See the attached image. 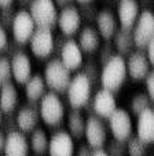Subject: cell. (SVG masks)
Listing matches in <instances>:
<instances>
[{
    "mask_svg": "<svg viewBox=\"0 0 154 156\" xmlns=\"http://www.w3.org/2000/svg\"><path fill=\"white\" fill-rule=\"evenodd\" d=\"M143 80H145V86H146V93H147V95L153 100V97H154V72L150 71L145 76Z\"/></svg>",
    "mask_w": 154,
    "mask_h": 156,
    "instance_id": "e575fe53",
    "label": "cell"
},
{
    "mask_svg": "<svg viewBox=\"0 0 154 156\" xmlns=\"http://www.w3.org/2000/svg\"><path fill=\"white\" fill-rule=\"evenodd\" d=\"M127 65L125 58L118 54L110 58L105 65H102V71L99 73V83L102 88H106L111 93L118 91L127 80Z\"/></svg>",
    "mask_w": 154,
    "mask_h": 156,
    "instance_id": "6da1fadb",
    "label": "cell"
},
{
    "mask_svg": "<svg viewBox=\"0 0 154 156\" xmlns=\"http://www.w3.org/2000/svg\"><path fill=\"white\" fill-rule=\"evenodd\" d=\"M18 3H19L21 6H29V4L32 3V0H18Z\"/></svg>",
    "mask_w": 154,
    "mask_h": 156,
    "instance_id": "7bdbcfd3",
    "label": "cell"
},
{
    "mask_svg": "<svg viewBox=\"0 0 154 156\" xmlns=\"http://www.w3.org/2000/svg\"><path fill=\"white\" fill-rule=\"evenodd\" d=\"M127 65V73L134 80H143L145 76L150 72V61L146 57L145 50H132L128 54V58L125 59Z\"/></svg>",
    "mask_w": 154,
    "mask_h": 156,
    "instance_id": "7c38bea8",
    "label": "cell"
},
{
    "mask_svg": "<svg viewBox=\"0 0 154 156\" xmlns=\"http://www.w3.org/2000/svg\"><path fill=\"white\" fill-rule=\"evenodd\" d=\"M106 152L109 156H127V141L113 138L111 141H109Z\"/></svg>",
    "mask_w": 154,
    "mask_h": 156,
    "instance_id": "4dcf8cb0",
    "label": "cell"
},
{
    "mask_svg": "<svg viewBox=\"0 0 154 156\" xmlns=\"http://www.w3.org/2000/svg\"><path fill=\"white\" fill-rule=\"evenodd\" d=\"M113 46L116 48V53L118 55L124 57L128 55L135 48L134 43V35H132V28H124L120 27L116 30L113 37Z\"/></svg>",
    "mask_w": 154,
    "mask_h": 156,
    "instance_id": "7402d4cb",
    "label": "cell"
},
{
    "mask_svg": "<svg viewBox=\"0 0 154 156\" xmlns=\"http://www.w3.org/2000/svg\"><path fill=\"white\" fill-rule=\"evenodd\" d=\"M14 15H15V10L12 9V6L2 7V10H0V27H3L4 29L11 28Z\"/></svg>",
    "mask_w": 154,
    "mask_h": 156,
    "instance_id": "836d02e7",
    "label": "cell"
},
{
    "mask_svg": "<svg viewBox=\"0 0 154 156\" xmlns=\"http://www.w3.org/2000/svg\"><path fill=\"white\" fill-rule=\"evenodd\" d=\"M35 29H36V24L33 18L30 17L29 11L19 10V11L15 12L11 24V32H12V37H14V40L17 43H19L21 46L28 43L30 36L35 32Z\"/></svg>",
    "mask_w": 154,
    "mask_h": 156,
    "instance_id": "30bf717a",
    "label": "cell"
},
{
    "mask_svg": "<svg viewBox=\"0 0 154 156\" xmlns=\"http://www.w3.org/2000/svg\"><path fill=\"white\" fill-rule=\"evenodd\" d=\"M83 54L84 53L81 51L79 43L74 39H67L65 40L63 46L59 51V59L70 72L77 71L79 68H81L83 62H84Z\"/></svg>",
    "mask_w": 154,
    "mask_h": 156,
    "instance_id": "5bb4252c",
    "label": "cell"
},
{
    "mask_svg": "<svg viewBox=\"0 0 154 156\" xmlns=\"http://www.w3.org/2000/svg\"><path fill=\"white\" fill-rule=\"evenodd\" d=\"M84 137L87 138V144L92 149L103 148L108 142V129L102 118L96 115H90L85 119V129Z\"/></svg>",
    "mask_w": 154,
    "mask_h": 156,
    "instance_id": "ba28073f",
    "label": "cell"
},
{
    "mask_svg": "<svg viewBox=\"0 0 154 156\" xmlns=\"http://www.w3.org/2000/svg\"><path fill=\"white\" fill-rule=\"evenodd\" d=\"M127 153L128 156H146L147 145L136 136H131L127 140Z\"/></svg>",
    "mask_w": 154,
    "mask_h": 156,
    "instance_id": "f1b7e54d",
    "label": "cell"
},
{
    "mask_svg": "<svg viewBox=\"0 0 154 156\" xmlns=\"http://www.w3.org/2000/svg\"><path fill=\"white\" fill-rule=\"evenodd\" d=\"M39 113L46 124L51 127H58L62 124L65 118V105L59 98L58 93L47 91L39 101Z\"/></svg>",
    "mask_w": 154,
    "mask_h": 156,
    "instance_id": "7a4b0ae2",
    "label": "cell"
},
{
    "mask_svg": "<svg viewBox=\"0 0 154 156\" xmlns=\"http://www.w3.org/2000/svg\"><path fill=\"white\" fill-rule=\"evenodd\" d=\"M140 14L138 0H120L117 4V20L124 28H132Z\"/></svg>",
    "mask_w": 154,
    "mask_h": 156,
    "instance_id": "ffe728a7",
    "label": "cell"
},
{
    "mask_svg": "<svg viewBox=\"0 0 154 156\" xmlns=\"http://www.w3.org/2000/svg\"><path fill=\"white\" fill-rule=\"evenodd\" d=\"M145 53H146L147 59L150 61V64L153 65V62H154V39L147 43V46H146V48H145Z\"/></svg>",
    "mask_w": 154,
    "mask_h": 156,
    "instance_id": "8d00e7d4",
    "label": "cell"
},
{
    "mask_svg": "<svg viewBox=\"0 0 154 156\" xmlns=\"http://www.w3.org/2000/svg\"><path fill=\"white\" fill-rule=\"evenodd\" d=\"M18 90L12 83L0 87V109L4 115H11L18 106Z\"/></svg>",
    "mask_w": 154,
    "mask_h": 156,
    "instance_id": "cb8c5ba5",
    "label": "cell"
},
{
    "mask_svg": "<svg viewBox=\"0 0 154 156\" xmlns=\"http://www.w3.org/2000/svg\"><path fill=\"white\" fill-rule=\"evenodd\" d=\"M11 64L12 79L19 84H25L26 80L32 76V61L25 51H15L10 59Z\"/></svg>",
    "mask_w": 154,
    "mask_h": 156,
    "instance_id": "ac0fdd59",
    "label": "cell"
},
{
    "mask_svg": "<svg viewBox=\"0 0 154 156\" xmlns=\"http://www.w3.org/2000/svg\"><path fill=\"white\" fill-rule=\"evenodd\" d=\"M54 2H55L56 6H59V7H65V6H69V4H72L73 0H54Z\"/></svg>",
    "mask_w": 154,
    "mask_h": 156,
    "instance_id": "60d3db41",
    "label": "cell"
},
{
    "mask_svg": "<svg viewBox=\"0 0 154 156\" xmlns=\"http://www.w3.org/2000/svg\"><path fill=\"white\" fill-rule=\"evenodd\" d=\"M91 156H109V155H108V152H106V149H103V148H96V149H92Z\"/></svg>",
    "mask_w": 154,
    "mask_h": 156,
    "instance_id": "f35d334b",
    "label": "cell"
},
{
    "mask_svg": "<svg viewBox=\"0 0 154 156\" xmlns=\"http://www.w3.org/2000/svg\"><path fill=\"white\" fill-rule=\"evenodd\" d=\"M151 98L147 95V93H136L129 101V109L132 115H139L145 109L151 108Z\"/></svg>",
    "mask_w": 154,
    "mask_h": 156,
    "instance_id": "83f0119b",
    "label": "cell"
},
{
    "mask_svg": "<svg viewBox=\"0 0 154 156\" xmlns=\"http://www.w3.org/2000/svg\"><path fill=\"white\" fill-rule=\"evenodd\" d=\"M50 156H74V138L67 131H58L48 140Z\"/></svg>",
    "mask_w": 154,
    "mask_h": 156,
    "instance_id": "e0dca14e",
    "label": "cell"
},
{
    "mask_svg": "<svg viewBox=\"0 0 154 156\" xmlns=\"http://www.w3.org/2000/svg\"><path fill=\"white\" fill-rule=\"evenodd\" d=\"M32 53L37 58L46 59L54 53V33L53 29L36 27L33 35L29 39Z\"/></svg>",
    "mask_w": 154,
    "mask_h": 156,
    "instance_id": "52a82bcc",
    "label": "cell"
},
{
    "mask_svg": "<svg viewBox=\"0 0 154 156\" xmlns=\"http://www.w3.org/2000/svg\"><path fill=\"white\" fill-rule=\"evenodd\" d=\"M81 66L84 68V69H83V73H84L85 76L90 79V82L92 83V86H95L96 83H98V80H99V73H101V72L98 71L96 62L92 61V59H90V61H87L85 64L83 62Z\"/></svg>",
    "mask_w": 154,
    "mask_h": 156,
    "instance_id": "1f68e13d",
    "label": "cell"
},
{
    "mask_svg": "<svg viewBox=\"0 0 154 156\" xmlns=\"http://www.w3.org/2000/svg\"><path fill=\"white\" fill-rule=\"evenodd\" d=\"M28 11L35 21L36 27L48 28V29L56 27L58 6L54 0H32Z\"/></svg>",
    "mask_w": 154,
    "mask_h": 156,
    "instance_id": "5b68a950",
    "label": "cell"
},
{
    "mask_svg": "<svg viewBox=\"0 0 154 156\" xmlns=\"http://www.w3.org/2000/svg\"><path fill=\"white\" fill-rule=\"evenodd\" d=\"M79 3H87V2H91V0H77Z\"/></svg>",
    "mask_w": 154,
    "mask_h": 156,
    "instance_id": "f6af8a7d",
    "label": "cell"
},
{
    "mask_svg": "<svg viewBox=\"0 0 154 156\" xmlns=\"http://www.w3.org/2000/svg\"><path fill=\"white\" fill-rule=\"evenodd\" d=\"M47 93V86L44 77L39 73H35L25 83V95L29 102H39L40 98Z\"/></svg>",
    "mask_w": 154,
    "mask_h": 156,
    "instance_id": "d4e9b609",
    "label": "cell"
},
{
    "mask_svg": "<svg viewBox=\"0 0 154 156\" xmlns=\"http://www.w3.org/2000/svg\"><path fill=\"white\" fill-rule=\"evenodd\" d=\"M9 46V35H7V30L3 27H0V53L4 51Z\"/></svg>",
    "mask_w": 154,
    "mask_h": 156,
    "instance_id": "d590c367",
    "label": "cell"
},
{
    "mask_svg": "<svg viewBox=\"0 0 154 156\" xmlns=\"http://www.w3.org/2000/svg\"><path fill=\"white\" fill-rule=\"evenodd\" d=\"M29 141L25 133L18 129L7 133L3 148L4 156H29Z\"/></svg>",
    "mask_w": 154,
    "mask_h": 156,
    "instance_id": "2e32d148",
    "label": "cell"
},
{
    "mask_svg": "<svg viewBox=\"0 0 154 156\" xmlns=\"http://www.w3.org/2000/svg\"><path fill=\"white\" fill-rule=\"evenodd\" d=\"M29 147L32 148V151L36 155H43L44 152H47L48 138H47V134L43 129L32 130V136H30V140H29Z\"/></svg>",
    "mask_w": 154,
    "mask_h": 156,
    "instance_id": "4316f807",
    "label": "cell"
},
{
    "mask_svg": "<svg viewBox=\"0 0 154 156\" xmlns=\"http://www.w3.org/2000/svg\"><path fill=\"white\" fill-rule=\"evenodd\" d=\"M91 106H92L94 115L99 116L102 119H108L117 108L114 93L109 91L106 88L98 90L94 95V98H91Z\"/></svg>",
    "mask_w": 154,
    "mask_h": 156,
    "instance_id": "4fadbf2b",
    "label": "cell"
},
{
    "mask_svg": "<svg viewBox=\"0 0 154 156\" xmlns=\"http://www.w3.org/2000/svg\"><path fill=\"white\" fill-rule=\"evenodd\" d=\"M3 115H4V113L2 112V109H0V123H2V120H3Z\"/></svg>",
    "mask_w": 154,
    "mask_h": 156,
    "instance_id": "ee69618b",
    "label": "cell"
},
{
    "mask_svg": "<svg viewBox=\"0 0 154 156\" xmlns=\"http://www.w3.org/2000/svg\"><path fill=\"white\" fill-rule=\"evenodd\" d=\"M4 141H6V134L2 129H0V152H3V148H4Z\"/></svg>",
    "mask_w": 154,
    "mask_h": 156,
    "instance_id": "ab89813d",
    "label": "cell"
},
{
    "mask_svg": "<svg viewBox=\"0 0 154 156\" xmlns=\"http://www.w3.org/2000/svg\"><path fill=\"white\" fill-rule=\"evenodd\" d=\"M99 61H101L102 65H105L106 62L109 61L110 58H113L114 55H116V48H114V46L110 43V41H106L105 44H101L99 46Z\"/></svg>",
    "mask_w": 154,
    "mask_h": 156,
    "instance_id": "d6a6232c",
    "label": "cell"
},
{
    "mask_svg": "<svg viewBox=\"0 0 154 156\" xmlns=\"http://www.w3.org/2000/svg\"><path fill=\"white\" fill-rule=\"evenodd\" d=\"M135 48L145 50L147 43L154 39V15L150 10H143L132 27Z\"/></svg>",
    "mask_w": 154,
    "mask_h": 156,
    "instance_id": "8992f818",
    "label": "cell"
},
{
    "mask_svg": "<svg viewBox=\"0 0 154 156\" xmlns=\"http://www.w3.org/2000/svg\"><path fill=\"white\" fill-rule=\"evenodd\" d=\"M12 73H11V64L7 57H0V87L7 83H11Z\"/></svg>",
    "mask_w": 154,
    "mask_h": 156,
    "instance_id": "f546056e",
    "label": "cell"
},
{
    "mask_svg": "<svg viewBox=\"0 0 154 156\" xmlns=\"http://www.w3.org/2000/svg\"><path fill=\"white\" fill-rule=\"evenodd\" d=\"M79 43L80 48H81L83 53L87 54H92L101 46V35L98 33V30L94 27H84L79 33Z\"/></svg>",
    "mask_w": 154,
    "mask_h": 156,
    "instance_id": "603a6c76",
    "label": "cell"
},
{
    "mask_svg": "<svg viewBox=\"0 0 154 156\" xmlns=\"http://www.w3.org/2000/svg\"><path fill=\"white\" fill-rule=\"evenodd\" d=\"M136 137L146 145L154 141V112L153 108H147L138 115Z\"/></svg>",
    "mask_w": 154,
    "mask_h": 156,
    "instance_id": "44dd1931",
    "label": "cell"
},
{
    "mask_svg": "<svg viewBox=\"0 0 154 156\" xmlns=\"http://www.w3.org/2000/svg\"><path fill=\"white\" fill-rule=\"evenodd\" d=\"M67 129L69 134L76 140H80L84 137L85 129V118L79 109H73L67 113Z\"/></svg>",
    "mask_w": 154,
    "mask_h": 156,
    "instance_id": "484cf974",
    "label": "cell"
},
{
    "mask_svg": "<svg viewBox=\"0 0 154 156\" xmlns=\"http://www.w3.org/2000/svg\"><path fill=\"white\" fill-rule=\"evenodd\" d=\"M39 120H40V113H39L37 102H29L22 105L18 109L15 116L17 129L22 133H29L35 130Z\"/></svg>",
    "mask_w": 154,
    "mask_h": 156,
    "instance_id": "9a60e30c",
    "label": "cell"
},
{
    "mask_svg": "<svg viewBox=\"0 0 154 156\" xmlns=\"http://www.w3.org/2000/svg\"><path fill=\"white\" fill-rule=\"evenodd\" d=\"M91 152H92V148L85 142V144H81L76 152V156H91Z\"/></svg>",
    "mask_w": 154,
    "mask_h": 156,
    "instance_id": "74e56055",
    "label": "cell"
},
{
    "mask_svg": "<svg viewBox=\"0 0 154 156\" xmlns=\"http://www.w3.org/2000/svg\"><path fill=\"white\" fill-rule=\"evenodd\" d=\"M83 18L80 15L79 9L73 4L62 7L61 11H58V20H56V25H58L59 30L63 36H70L76 35L80 30L81 27Z\"/></svg>",
    "mask_w": 154,
    "mask_h": 156,
    "instance_id": "8fae6325",
    "label": "cell"
},
{
    "mask_svg": "<svg viewBox=\"0 0 154 156\" xmlns=\"http://www.w3.org/2000/svg\"><path fill=\"white\" fill-rule=\"evenodd\" d=\"M14 0H0V7H9V6H12Z\"/></svg>",
    "mask_w": 154,
    "mask_h": 156,
    "instance_id": "b9f144b4",
    "label": "cell"
},
{
    "mask_svg": "<svg viewBox=\"0 0 154 156\" xmlns=\"http://www.w3.org/2000/svg\"><path fill=\"white\" fill-rule=\"evenodd\" d=\"M92 88V83L90 82V79L83 72H77L74 76L70 77V82L66 88V94L70 106L73 109L84 108L88 104V101L91 100Z\"/></svg>",
    "mask_w": 154,
    "mask_h": 156,
    "instance_id": "3957f363",
    "label": "cell"
},
{
    "mask_svg": "<svg viewBox=\"0 0 154 156\" xmlns=\"http://www.w3.org/2000/svg\"><path fill=\"white\" fill-rule=\"evenodd\" d=\"M44 82L47 88L55 93H65L70 82V71L61 62L59 58H53L44 68Z\"/></svg>",
    "mask_w": 154,
    "mask_h": 156,
    "instance_id": "277c9868",
    "label": "cell"
},
{
    "mask_svg": "<svg viewBox=\"0 0 154 156\" xmlns=\"http://www.w3.org/2000/svg\"><path fill=\"white\" fill-rule=\"evenodd\" d=\"M96 30L105 40H110L114 36L116 30L118 29V20L114 12L109 9H103L96 14L95 17Z\"/></svg>",
    "mask_w": 154,
    "mask_h": 156,
    "instance_id": "d6986e66",
    "label": "cell"
},
{
    "mask_svg": "<svg viewBox=\"0 0 154 156\" xmlns=\"http://www.w3.org/2000/svg\"><path fill=\"white\" fill-rule=\"evenodd\" d=\"M109 127L113 134V138L120 141H127L132 136V119L131 113L124 108H116L113 113L108 118Z\"/></svg>",
    "mask_w": 154,
    "mask_h": 156,
    "instance_id": "9c48e42d",
    "label": "cell"
}]
</instances>
